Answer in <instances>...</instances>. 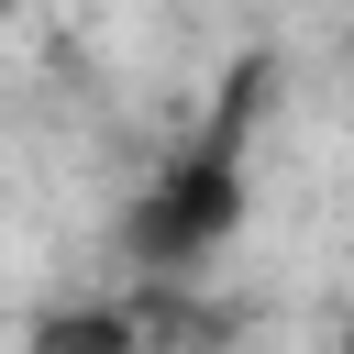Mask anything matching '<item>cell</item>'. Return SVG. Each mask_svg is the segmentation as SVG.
Returning a JSON list of instances; mask_svg holds the SVG:
<instances>
[{"instance_id":"obj_1","label":"cell","mask_w":354,"mask_h":354,"mask_svg":"<svg viewBox=\"0 0 354 354\" xmlns=\"http://www.w3.org/2000/svg\"><path fill=\"white\" fill-rule=\"evenodd\" d=\"M266 55H243L232 77H221V111L144 177V199L122 210V254L144 266V277H188L210 243H232V221H243V155H254V111H266Z\"/></svg>"},{"instance_id":"obj_2","label":"cell","mask_w":354,"mask_h":354,"mask_svg":"<svg viewBox=\"0 0 354 354\" xmlns=\"http://www.w3.org/2000/svg\"><path fill=\"white\" fill-rule=\"evenodd\" d=\"M343 354H354V310H343Z\"/></svg>"},{"instance_id":"obj_3","label":"cell","mask_w":354,"mask_h":354,"mask_svg":"<svg viewBox=\"0 0 354 354\" xmlns=\"http://www.w3.org/2000/svg\"><path fill=\"white\" fill-rule=\"evenodd\" d=\"M0 11H11V0H0Z\"/></svg>"}]
</instances>
